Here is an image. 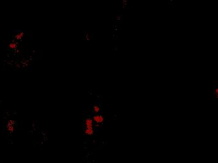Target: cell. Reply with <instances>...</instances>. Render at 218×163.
I'll list each match as a JSON object with an SVG mask.
<instances>
[{"mask_svg": "<svg viewBox=\"0 0 218 163\" xmlns=\"http://www.w3.org/2000/svg\"><path fill=\"white\" fill-rule=\"evenodd\" d=\"M99 110H100V108L98 106H95L93 107V111H94V112H95V114H97L99 112Z\"/></svg>", "mask_w": 218, "mask_h": 163, "instance_id": "4", "label": "cell"}, {"mask_svg": "<svg viewBox=\"0 0 218 163\" xmlns=\"http://www.w3.org/2000/svg\"><path fill=\"white\" fill-rule=\"evenodd\" d=\"M93 120L96 124H101L104 121V117L100 115H96L93 117Z\"/></svg>", "mask_w": 218, "mask_h": 163, "instance_id": "2", "label": "cell"}, {"mask_svg": "<svg viewBox=\"0 0 218 163\" xmlns=\"http://www.w3.org/2000/svg\"><path fill=\"white\" fill-rule=\"evenodd\" d=\"M213 98H214V100H217L218 99V84L214 85V88H213Z\"/></svg>", "mask_w": 218, "mask_h": 163, "instance_id": "3", "label": "cell"}, {"mask_svg": "<svg viewBox=\"0 0 218 163\" xmlns=\"http://www.w3.org/2000/svg\"><path fill=\"white\" fill-rule=\"evenodd\" d=\"M93 120L90 118H87L85 122V129H93Z\"/></svg>", "mask_w": 218, "mask_h": 163, "instance_id": "1", "label": "cell"}]
</instances>
